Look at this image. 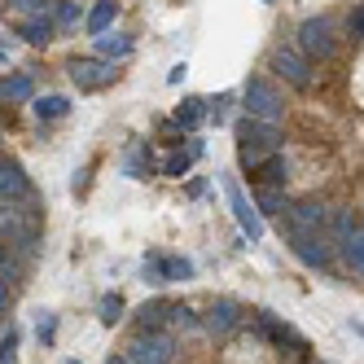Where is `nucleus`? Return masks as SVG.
<instances>
[{"mask_svg": "<svg viewBox=\"0 0 364 364\" xmlns=\"http://www.w3.org/2000/svg\"><path fill=\"white\" fill-rule=\"evenodd\" d=\"M347 27H351V36H360V27H364V14H360V5L351 9V18H347Z\"/></svg>", "mask_w": 364, "mask_h": 364, "instance_id": "7c9ffc66", "label": "nucleus"}, {"mask_svg": "<svg viewBox=\"0 0 364 364\" xmlns=\"http://www.w3.org/2000/svg\"><path fill=\"white\" fill-rule=\"evenodd\" d=\"M141 272H145L149 285H167V281H185V277H193V264H189V259H180V255H145Z\"/></svg>", "mask_w": 364, "mask_h": 364, "instance_id": "423d86ee", "label": "nucleus"}, {"mask_svg": "<svg viewBox=\"0 0 364 364\" xmlns=\"http://www.w3.org/2000/svg\"><path fill=\"white\" fill-rule=\"evenodd\" d=\"M119 18V5L114 0H97V9L88 14V31L92 36H101V31H110V22Z\"/></svg>", "mask_w": 364, "mask_h": 364, "instance_id": "f3484780", "label": "nucleus"}, {"mask_svg": "<svg viewBox=\"0 0 364 364\" xmlns=\"http://www.w3.org/2000/svg\"><path fill=\"white\" fill-rule=\"evenodd\" d=\"M119 311H123V299H119V294H106V299H101V321H106V325L119 321Z\"/></svg>", "mask_w": 364, "mask_h": 364, "instance_id": "a878e982", "label": "nucleus"}, {"mask_svg": "<svg viewBox=\"0 0 364 364\" xmlns=\"http://www.w3.org/2000/svg\"><path fill=\"white\" fill-rule=\"evenodd\" d=\"M22 272H27V264H22V255L0 246V281H22Z\"/></svg>", "mask_w": 364, "mask_h": 364, "instance_id": "6ab92c4d", "label": "nucleus"}, {"mask_svg": "<svg viewBox=\"0 0 364 364\" xmlns=\"http://www.w3.org/2000/svg\"><path fill=\"white\" fill-rule=\"evenodd\" d=\"M0 237L9 250L31 255L40 246V211L27 202H0Z\"/></svg>", "mask_w": 364, "mask_h": 364, "instance_id": "f257e3e1", "label": "nucleus"}, {"mask_svg": "<svg viewBox=\"0 0 364 364\" xmlns=\"http://www.w3.org/2000/svg\"><path fill=\"white\" fill-rule=\"evenodd\" d=\"M193 159H202V141H193V145H189V154H176V159H167V167H163V171H167V176H185Z\"/></svg>", "mask_w": 364, "mask_h": 364, "instance_id": "5701e85b", "label": "nucleus"}, {"mask_svg": "<svg viewBox=\"0 0 364 364\" xmlns=\"http://www.w3.org/2000/svg\"><path fill=\"white\" fill-rule=\"evenodd\" d=\"M237 321H242V307L232 303V299H215V303H211V311H206V329H211V333H228V329H237Z\"/></svg>", "mask_w": 364, "mask_h": 364, "instance_id": "ddd939ff", "label": "nucleus"}, {"mask_svg": "<svg viewBox=\"0 0 364 364\" xmlns=\"http://www.w3.org/2000/svg\"><path fill=\"white\" fill-rule=\"evenodd\" d=\"M285 228L290 232H325V224H329V211L321 202H299V206H285Z\"/></svg>", "mask_w": 364, "mask_h": 364, "instance_id": "1a4fd4ad", "label": "nucleus"}, {"mask_svg": "<svg viewBox=\"0 0 364 364\" xmlns=\"http://www.w3.org/2000/svg\"><path fill=\"white\" fill-rule=\"evenodd\" d=\"M18 9H27V14H44L48 5H53V0H14Z\"/></svg>", "mask_w": 364, "mask_h": 364, "instance_id": "c85d7f7f", "label": "nucleus"}, {"mask_svg": "<svg viewBox=\"0 0 364 364\" xmlns=\"http://www.w3.org/2000/svg\"><path fill=\"white\" fill-rule=\"evenodd\" d=\"M18 36L27 40V44H36V48H44L58 31H53V22H48V18H31V22H22V31H18Z\"/></svg>", "mask_w": 364, "mask_h": 364, "instance_id": "dca6fc26", "label": "nucleus"}, {"mask_svg": "<svg viewBox=\"0 0 364 364\" xmlns=\"http://www.w3.org/2000/svg\"><path fill=\"white\" fill-rule=\"evenodd\" d=\"M27 193H31V180L22 176V167L0 159V202H22Z\"/></svg>", "mask_w": 364, "mask_h": 364, "instance_id": "f8f14e48", "label": "nucleus"}, {"mask_svg": "<svg viewBox=\"0 0 364 364\" xmlns=\"http://www.w3.org/2000/svg\"><path fill=\"white\" fill-rule=\"evenodd\" d=\"M237 149H242V163L259 167L264 159H272V154L281 149V132L277 123H259V119H246L237 127Z\"/></svg>", "mask_w": 364, "mask_h": 364, "instance_id": "f03ea898", "label": "nucleus"}, {"mask_svg": "<svg viewBox=\"0 0 364 364\" xmlns=\"http://www.w3.org/2000/svg\"><path fill=\"white\" fill-rule=\"evenodd\" d=\"M66 364H80V360H66Z\"/></svg>", "mask_w": 364, "mask_h": 364, "instance_id": "72a5a7b5", "label": "nucleus"}, {"mask_svg": "<svg viewBox=\"0 0 364 364\" xmlns=\"http://www.w3.org/2000/svg\"><path fill=\"white\" fill-rule=\"evenodd\" d=\"M224 198H228V206H232V215H237V224H242L246 237H250V242H264V220H259L255 202H246L237 176H224Z\"/></svg>", "mask_w": 364, "mask_h": 364, "instance_id": "39448f33", "label": "nucleus"}, {"mask_svg": "<svg viewBox=\"0 0 364 364\" xmlns=\"http://www.w3.org/2000/svg\"><path fill=\"white\" fill-rule=\"evenodd\" d=\"M31 110H36V119H62V114L70 110V101L53 92V97H36V106H31Z\"/></svg>", "mask_w": 364, "mask_h": 364, "instance_id": "aec40b11", "label": "nucleus"}, {"mask_svg": "<svg viewBox=\"0 0 364 364\" xmlns=\"http://www.w3.org/2000/svg\"><path fill=\"white\" fill-rule=\"evenodd\" d=\"M163 316H167V303H145L141 307V329H154Z\"/></svg>", "mask_w": 364, "mask_h": 364, "instance_id": "393cba45", "label": "nucleus"}, {"mask_svg": "<svg viewBox=\"0 0 364 364\" xmlns=\"http://www.w3.org/2000/svg\"><path fill=\"white\" fill-rule=\"evenodd\" d=\"M119 364H127V360H119Z\"/></svg>", "mask_w": 364, "mask_h": 364, "instance_id": "c9c22d12", "label": "nucleus"}, {"mask_svg": "<svg viewBox=\"0 0 364 364\" xmlns=\"http://www.w3.org/2000/svg\"><path fill=\"white\" fill-rule=\"evenodd\" d=\"M299 48L307 58H333V27H329V18H307L303 27H299Z\"/></svg>", "mask_w": 364, "mask_h": 364, "instance_id": "0eeeda50", "label": "nucleus"}, {"mask_svg": "<svg viewBox=\"0 0 364 364\" xmlns=\"http://www.w3.org/2000/svg\"><path fill=\"white\" fill-rule=\"evenodd\" d=\"M185 75H189V66H185V62H180V66H171V75H167V84H180V80H185Z\"/></svg>", "mask_w": 364, "mask_h": 364, "instance_id": "2f4dec72", "label": "nucleus"}, {"mask_svg": "<svg viewBox=\"0 0 364 364\" xmlns=\"http://www.w3.org/2000/svg\"><path fill=\"white\" fill-rule=\"evenodd\" d=\"M272 70L285 75L294 88H307V84H311V70H307V62L294 53V48H277V53H272Z\"/></svg>", "mask_w": 364, "mask_h": 364, "instance_id": "9b49d317", "label": "nucleus"}, {"mask_svg": "<svg viewBox=\"0 0 364 364\" xmlns=\"http://www.w3.org/2000/svg\"><path fill=\"white\" fill-rule=\"evenodd\" d=\"M36 338H40V343H53V316H48V311H40V321H36Z\"/></svg>", "mask_w": 364, "mask_h": 364, "instance_id": "cd10ccee", "label": "nucleus"}, {"mask_svg": "<svg viewBox=\"0 0 364 364\" xmlns=\"http://www.w3.org/2000/svg\"><path fill=\"white\" fill-rule=\"evenodd\" d=\"M206 106V101H198V97H189V101H180V110H176V127H180V132H189V127H198L202 123V110Z\"/></svg>", "mask_w": 364, "mask_h": 364, "instance_id": "a211bd4d", "label": "nucleus"}, {"mask_svg": "<svg viewBox=\"0 0 364 364\" xmlns=\"http://www.w3.org/2000/svg\"><path fill=\"white\" fill-rule=\"evenodd\" d=\"M5 307H9V285L0 281V311H5Z\"/></svg>", "mask_w": 364, "mask_h": 364, "instance_id": "473e14b6", "label": "nucleus"}, {"mask_svg": "<svg viewBox=\"0 0 364 364\" xmlns=\"http://www.w3.org/2000/svg\"><path fill=\"white\" fill-rule=\"evenodd\" d=\"M0 62H5V53H0Z\"/></svg>", "mask_w": 364, "mask_h": 364, "instance_id": "f704fd0d", "label": "nucleus"}, {"mask_svg": "<svg viewBox=\"0 0 364 364\" xmlns=\"http://www.w3.org/2000/svg\"><path fill=\"white\" fill-rule=\"evenodd\" d=\"M290 250L303 259L307 268H325L329 259H333V250H329V237H325V232H290Z\"/></svg>", "mask_w": 364, "mask_h": 364, "instance_id": "6e6552de", "label": "nucleus"}, {"mask_svg": "<svg viewBox=\"0 0 364 364\" xmlns=\"http://www.w3.org/2000/svg\"><path fill=\"white\" fill-rule=\"evenodd\" d=\"M127 53H132V36H119V31H101L97 36V58L114 62V58H127Z\"/></svg>", "mask_w": 364, "mask_h": 364, "instance_id": "2eb2a0df", "label": "nucleus"}, {"mask_svg": "<svg viewBox=\"0 0 364 364\" xmlns=\"http://www.w3.org/2000/svg\"><path fill=\"white\" fill-rule=\"evenodd\" d=\"M242 101H246V119H259V123H277L281 114H285V106H281V92L268 84V80H246V88H242Z\"/></svg>", "mask_w": 364, "mask_h": 364, "instance_id": "7ed1b4c3", "label": "nucleus"}, {"mask_svg": "<svg viewBox=\"0 0 364 364\" xmlns=\"http://www.w3.org/2000/svg\"><path fill=\"white\" fill-rule=\"evenodd\" d=\"M255 211H268V215H281V211H285V193H281L277 185H268V189H259V198H255Z\"/></svg>", "mask_w": 364, "mask_h": 364, "instance_id": "4be33fe9", "label": "nucleus"}, {"mask_svg": "<svg viewBox=\"0 0 364 364\" xmlns=\"http://www.w3.org/2000/svg\"><path fill=\"white\" fill-rule=\"evenodd\" d=\"M0 364H18V333L9 329L5 343H0Z\"/></svg>", "mask_w": 364, "mask_h": 364, "instance_id": "bb28decb", "label": "nucleus"}, {"mask_svg": "<svg viewBox=\"0 0 364 364\" xmlns=\"http://www.w3.org/2000/svg\"><path fill=\"white\" fill-rule=\"evenodd\" d=\"M75 22H80V5H75V0H62V5H58V18H53V31H70Z\"/></svg>", "mask_w": 364, "mask_h": 364, "instance_id": "b1692460", "label": "nucleus"}, {"mask_svg": "<svg viewBox=\"0 0 364 364\" xmlns=\"http://www.w3.org/2000/svg\"><path fill=\"white\" fill-rule=\"evenodd\" d=\"M176 360V343L159 329H141L127 347V364H171Z\"/></svg>", "mask_w": 364, "mask_h": 364, "instance_id": "20e7f679", "label": "nucleus"}, {"mask_svg": "<svg viewBox=\"0 0 364 364\" xmlns=\"http://www.w3.org/2000/svg\"><path fill=\"white\" fill-rule=\"evenodd\" d=\"M338 250H343V259H347V268H351V272L364 268V232H360V224H351L343 237H338Z\"/></svg>", "mask_w": 364, "mask_h": 364, "instance_id": "4468645a", "label": "nucleus"}, {"mask_svg": "<svg viewBox=\"0 0 364 364\" xmlns=\"http://www.w3.org/2000/svg\"><path fill=\"white\" fill-rule=\"evenodd\" d=\"M70 80L80 88H106L114 80V66L106 58H80V62H70Z\"/></svg>", "mask_w": 364, "mask_h": 364, "instance_id": "9d476101", "label": "nucleus"}, {"mask_svg": "<svg viewBox=\"0 0 364 364\" xmlns=\"http://www.w3.org/2000/svg\"><path fill=\"white\" fill-rule=\"evenodd\" d=\"M268 180H272V185H281V180H285V163L277 159V154H272V163H268Z\"/></svg>", "mask_w": 364, "mask_h": 364, "instance_id": "c756f323", "label": "nucleus"}, {"mask_svg": "<svg viewBox=\"0 0 364 364\" xmlns=\"http://www.w3.org/2000/svg\"><path fill=\"white\" fill-rule=\"evenodd\" d=\"M0 97L5 101H27L31 97V75H9V80L0 84Z\"/></svg>", "mask_w": 364, "mask_h": 364, "instance_id": "412c9836", "label": "nucleus"}]
</instances>
